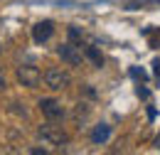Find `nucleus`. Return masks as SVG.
I'll list each match as a JSON object with an SVG mask.
<instances>
[{
  "instance_id": "1",
  "label": "nucleus",
  "mask_w": 160,
  "mask_h": 155,
  "mask_svg": "<svg viewBox=\"0 0 160 155\" xmlns=\"http://www.w3.org/2000/svg\"><path fill=\"white\" fill-rule=\"evenodd\" d=\"M42 79H44L47 89H52V91H64V89L72 86V74L67 69H62V67H49L42 74Z\"/></svg>"
},
{
  "instance_id": "2",
  "label": "nucleus",
  "mask_w": 160,
  "mask_h": 155,
  "mask_svg": "<svg viewBox=\"0 0 160 155\" xmlns=\"http://www.w3.org/2000/svg\"><path fill=\"white\" fill-rule=\"evenodd\" d=\"M37 136L44 140V143H49V145H67L69 143V133L62 128V126H52V123H44L37 128Z\"/></svg>"
},
{
  "instance_id": "3",
  "label": "nucleus",
  "mask_w": 160,
  "mask_h": 155,
  "mask_svg": "<svg viewBox=\"0 0 160 155\" xmlns=\"http://www.w3.org/2000/svg\"><path fill=\"white\" fill-rule=\"evenodd\" d=\"M15 79L20 81L22 86H27V89H35V86L42 81V72L35 67V64H20V67L15 69Z\"/></svg>"
},
{
  "instance_id": "4",
  "label": "nucleus",
  "mask_w": 160,
  "mask_h": 155,
  "mask_svg": "<svg viewBox=\"0 0 160 155\" xmlns=\"http://www.w3.org/2000/svg\"><path fill=\"white\" fill-rule=\"evenodd\" d=\"M57 54L62 57V62L72 64V67H81L84 54H81V47H77V42H64L57 47Z\"/></svg>"
},
{
  "instance_id": "5",
  "label": "nucleus",
  "mask_w": 160,
  "mask_h": 155,
  "mask_svg": "<svg viewBox=\"0 0 160 155\" xmlns=\"http://www.w3.org/2000/svg\"><path fill=\"white\" fill-rule=\"evenodd\" d=\"M40 111L44 118H49V121H62V118L67 116V111H64V106H62L57 98H40Z\"/></svg>"
},
{
  "instance_id": "6",
  "label": "nucleus",
  "mask_w": 160,
  "mask_h": 155,
  "mask_svg": "<svg viewBox=\"0 0 160 155\" xmlns=\"http://www.w3.org/2000/svg\"><path fill=\"white\" fill-rule=\"evenodd\" d=\"M52 35H54V22H52V20H42V22H37V25L32 27V39H35L37 44H44Z\"/></svg>"
},
{
  "instance_id": "7",
  "label": "nucleus",
  "mask_w": 160,
  "mask_h": 155,
  "mask_svg": "<svg viewBox=\"0 0 160 155\" xmlns=\"http://www.w3.org/2000/svg\"><path fill=\"white\" fill-rule=\"evenodd\" d=\"M108 138H111V126H108V123L94 126V131H91V143H94V145H103Z\"/></svg>"
},
{
  "instance_id": "8",
  "label": "nucleus",
  "mask_w": 160,
  "mask_h": 155,
  "mask_svg": "<svg viewBox=\"0 0 160 155\" xmlns=\"http://www.w3.org/2000/svg\"><path fill=\"white\" fill-rule=\"evenodd\" d=\"M84 59H89L96 69H101V67H103V54H101L96 47H84Z\"/></svg>"
},
{
  "instance_id": "9",
  "label": "nucleus",
  "mask_w": 160,
  "mask_h": 155,
  "mask_svg": "<svg viewBox=\"0 0 160 155\" xmlns=\"http://www.w3.org/2000/svg\"><path fill=\"white\" fill-rule=\"evenodd\" d=\"M79 39H81V30L77 25H72L69 27V42H79Z\"/></svg>"
},
{
  "instance_id": "10",
  "label": "nucleus",
  "mask_w": 160,
  "mask_h": 155,
  "mask_svg": "<svg viewBox=\"0 0 160 155\" xmlns=\"http://www.w3.org/2000/svg\"><path fill=\"white\" fill-rule=\"evenodd\" d=\"M131 77H133V79H140V81H148V74H145L140 67H133V69H131Z\"/></svg>"
},
{
  "instance_id": "11",
  "label": "nucleus",
  "mask_w": 160,
  "mask_h": 155,
  "mask_svg": "<svg viewBox=\"0 0 160 155\" xmlns=\"http://www.w3.org/2000/svg\"><path fill=\"white\" fill-rule=\"evenodd\" d=\"M10 106H12V111H15V113H20V116H27V108H25V103H18V101H12Z\"/></svg>"
},
{
  "instance_id": "12",
  "label": "nucleus",
  "mask_w": 160,
  "mask_h": 155,
  "mask_svg": "<svg viewBox=\"0 0 160 155\" xmlns=\"http://www.w3.org/2000/svg\"><path fill=\"white\" fill-rule=\"evenodd\" d=\"M153 74H155V77L160 79V57H155V59H153Z\"/></svg>"
},
{
  "instance_id": "13",
  "label": "nucleus",
  "mask_w": 160,
  "mask_h": 155,
  "mask_svg": "<svg viewBox=\"0 0 160 155\" xmlns=\"http://www.w3.org/2000/svg\"><path fill=\"white\" fill-rule=\"evenodd\" d=\"M138 96L140 98H148V96H150V91H148L145 86H138Z\"/></svg>"
},
{
  "instance_id": "14",
  "label": "nucleus",
  "mask_w": 160,
  "mask_h": 155,
  "mask_svg": "<svg viewBox=\"0 0 160 155\" xmlns=\"http://www.w3.org/2000/svg\"><path fill=\"white\" fill-rule=\"evenodd\" d=\"M8 89V81H5V74H2V69H0V91H5Z\"/></svg>"
},
{
  "instance_id": "15",
  "label": "nucleus",
  "mask_w": 160,
  "mask_h": 155,
  "mask_svg": "<svg viewBox=\"0 0 160 155\" xmlns=\"http://www.w3.org/2000/svg\"><path fill=\"white\" fill-rule=\"evenodd\" d=\"M155 145H158V148H160V136H158V140H155Z\"/></svg>"
},
{
  "instance_id": "16",
  "label": "nucleus",
  "mask_w": 160,
  "mask_h": 155,
  "mask_svg": "<svg viewBox=\"0 0 160 155\" xmlns=\"http://www.w3.org/2000/svg\"><path fill=\"white\" fill-rule=\"evenodd\" d=\"M0 52H2V47H0Z\"/></svg>"
}]
</instances>
